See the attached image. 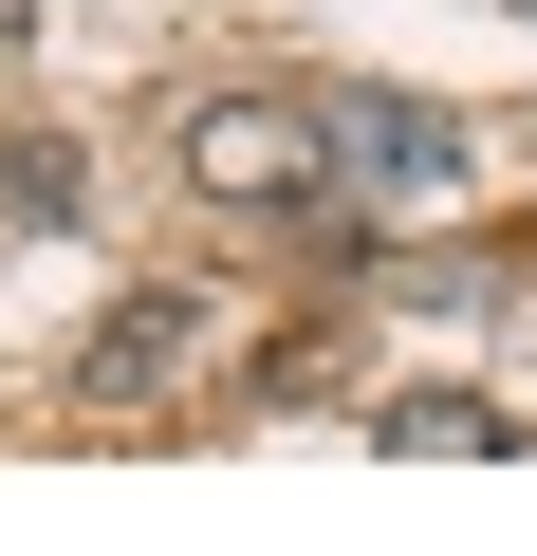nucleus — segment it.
<instances>
[{"mask_svg":"<svg viewBox=\"0 0 537 556\" xmlns=\"http://www.w3.org/2000/svg\"><path fill=\"white\" fill-rule=\"evenodd\" d=\"M482 445H500L482 390H408V408H389V464H482Z\"/></svg>","mask_w":537,"mask_h":556,"instance_id":"obj_4","label":"nucleus"},{"mask_svg":"<svg viewBox=\"0 0 537 556\" xmlns=\"http://www.w3.org/2000/svg\"><path fill=\"white\" fill-rule=\"evenodd\" d=\"M186 186L204 204H334V149H316V93H204L186 112Z\"/></svg>","mask_w":537,"mask_h":556,"instance_id":"obj_1","label":"nucleus"},{"mask_svg":"<svg viewBox=\"0 0 537 556\" xmlns=\"http://www.w3.org/2000/svg\"><path fill=\"white\" fill-rule=\"evenodd\" d=\"M186 334H204L186 298H130V316L93 334V390H112V408H130V390H167V353H186Z\"/></svg>","mask_w":537,"mask_h":556,"instance_id":"obj_3","label":"nucleus"},{"mask_svg":"<svg viewBox=\"0 0 537 556\" xmlns=\"http://www.w3.org/2000/svg\"><path fill=\"white\" fill-rule=\"evenodd\" d=\"M20 38H38V0H0V56H20Z\"/></svg>","mask_w":537,"mask_h":556,"instance_id":"obj_5","label":"nucleus"},{"mask_svg":"<svg viewBox=\"0 0 537 556\" xmlns=\"http://www.w3.org/2000/svg\"><path fill=\"white\" fill-rule=\"evenodd\" d=\"M316 149H334V186H389V204H426V186L463 167V130H445L426 93H334V112H316Z\"/></svg>","mask_w":537,"mask_h":556,"instance_id":"obj_2","label":"nucleus"}]
</instances>
